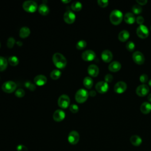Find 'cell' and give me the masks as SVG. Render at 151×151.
<instances>
[{"label":"cell","instance_id":"cell-1","mask_svg":"<svg viewBox=\"0 0 151 151\" xmlns=\"http://www.w3.org/2000/svg\"><path fill=\"white\" fill-rule=\"evenodd\" d=\"M53 62L58 69H62L66 67L67 65V60L62 54L56 53L53 56Z\"/></svg>","mask_w":151,"mask_h":151},{"label":"cell","instance_id":"cell-2","mask_svg":"<svg viewBox=\"0 0 151 151\" xmlns=\"http://www.w3.org/2000/svg\"><path fill=\"white\" fill-rule=\"evenodd\" d=\"M110 20L113 25H119L123 20V14L118 10L112 11L110 14Z\"/></svg>","mask_w":151,"mask_h":151},{"label":"cell","instance_id":"cell-3","mask_svg":"<svg viewBox=\"0 0 151 151\" xmlns=\"http://www.w3.org/2000/svg\"><path fill=\"white\" fill-rule=\"evenodd\" d=\"M89 95V92L87 90L84 89H80L76 92L75 99L77 103H83L87 100Z\"/></svg>","mask_w":151,"mask_h":151},{"label":"cell","instance_id":"cell-4","mask_svg":"<svg viewBox=\"0 0 151 151\" xmlns=\"http://www.w3.org/2000/svg\"><path fill=\"white\" fill-rule=\"evenodd\" d=\"M17 88V84L13 81H6L2 86L1 89L3 91L7 93H11L14 92Z\"/></svg>","mask_w":151,"mask_h":151},{"label":"cell","instance_id":"cell-5","mask_svg":"<svg viewBox=\"0 0 151 151\" xmlns=\"http://www.w3.org/2000/svg\"><path fill=\"white\" fill-rule=\"evenodd\" d=\"M70 103V97L66 95H61L58 99V105L61 109H67L69 106Z\"/></svg>","mask_w":151,"mask_h":151},{"label":"cell","instance_id":"cell-6","mask_svg":"<svg viewBox=\"0 0 151 151\" xmlns=\"http://www.w3.org/2000/svg\"><path fill=\"white\" fill-rule=\"evenodd\" d=\"M23 8L24 11L28 13H34L37 10V4L34 1H26L23 4Z\"/></svg>","mask_w":151,"mask_h":151},{"label":"cell","instance_id":"cell-7","mask_svg":"<svg viewBox=\"0 0 151 151\" xmlns=\"http://www.w3.org/2000/svg\"><path fill=\"white\" fill-rule=\"evenodd\" d=\"M76 17L75 14L70 10L67 11L64 14V16H63L64 21H65V22L68 24H73L76 20Z\"/></svg>","mask_w":151,"mask_h":151},{"label":"cell","instance_id":"cell-8","mask_svg":"<svg viewBox=\"0 0 151 151\" xmlns=\"http://www.w3.org/2000/svg\"><path fill=\"white\" fill-rule=\"evenodd\" d=\"M96 90H97V92L101 94L105 93L106 92H107L109 89V85L106 83V81H99L98 82L95 86Z\"/></svg>","mask_w":151,"mask_h":151},{"label":"cell","instance_id":"cell-9","mask_svg":"<svg viewBox=\"0 0 151 151\" xmlns=\"http://www.w3.org/2000/svg\"><path fill=\"white\" fill-rule=\"evenodd\" d=\"M136 34L141 38H146L148 37L149 31L146 26L144 25H141L136 30Z\"/></svg>","mask_w":151,"mask_h":151},{"label":"cell","instance_id":"cell-10","mask_svg":"<svg viewBox=\"0 0 151 151\" xmlns=\"http://www.w3.org/2000/svg\"><path fill=\"white\" fill-rule=\"evenodd\" d=\"M81 58L85 61H91L96 58V54L93 50H88L82 53Z\"/></svg>","mask_w":151,"mask_h":151},{"label":"cell","instance_id":"cell-11","mask_svg":"<svg viewBox=\"0 0 151 151\" xmlns=\"http://www.w3.org/2000/svg\"><path fill=\"white\" fill-rule=\"evenodd\" d=\"M149 92V88L148 87V86L145 84L139 85L136 90V93L137 95L141 97L145 96L146 95H148Z\"/></svg>","mask_w":151,"mask_h":151},{"label":"cell","instance_id":"cell-12","mask_svg":"<svg viewBox=\"0 0 151 151\" xmlns=\"http://www.w3.org/2000/svg\"><path fill=\"white\" fill-rule=\"evenodd\" d=\"M80 139V136L77 132L73 131L68 135V141L72 145H76Z\"/></svg>","mask_w":151,"mask_h":151},{"label":"cell","instance_id":"cell-13","mask_svg":"<svg viewBox=\"0 0 151 151\" xmlns=\"http://www.w3.org/2000/svg\"><path fill=\"white\" fill-rule=\"evenodd\" d=\"M126 89H127V84L125 82L122 81L116 83L114 87L115 92L119 94L124 93Z\"/></svg>","mask_w":151,"mask_h":151},{"label":"cell","instance_id":"cell-14","mask_svg":"<svg viewBox=\"0 0 151 151\" xmlns=\"http://www.w3.org/2000/svg\"><path fill=\"white\" fill-rule=\"evenodd\" d=\"M132 58L135 63L138 64H142L145 62L144 55L139 51L134 53L132 55Z\"/></svg>","mask_w":151,"mask_h":151},{"label":"cell","instance_id":"cell-15","mask_svg":"<svg viewBox=\"0 0 151 151\" xmlns=\"http://www.w3.org/2000/svg\"><path fill=\"white\" fill-rule=\"evenodd\" d=\"M66 117V114L61 109H58L56 111L53 115V118L54 121L59 122L63 120Z\"/></svg>","mask_w":151,"mask_h":151},{"label":"cell","instance_id":"cell-16","mask_svg":"<svg viewBox=\"0 0 151 151\" xmlns=\"http://www.w3.org/2000/svg\"><path fill=\"white\" fill-rule=\"evenodd\" d=\"M34 81L36 85L38 86H42L46 84L47 81V79L45 76L42 74H40L37 75L34 77Z\"/></svg>","mask_w":151,"mask_h":151},{"label":"cell","instance_id":"cell-17","mask_svg":"<svg viewBox=\"0 0 151 151\" xmlns=\"http://www.w3.org/2000/svg\"><path fill=\"white\" fill-rule=\"evenodd\" d=\"M102 60L105 63H109L112 61L113 58L112 53L108 50H104L101 54Z\"/></svg>","mask_w":151,"mask_h":151},{"label":"cell","instance_id":"cell-18","mask_svg":"<svg viewBox=\"0 0 151 151\" xmlns=\"http://www.w3.org/2000/svg\"><path fill=\"white\" fill-rule=\"evenodd\" d=\"M88 72L90 76L95 77H97L99 73V69L95 64H91L88 67Z\"/></svg>","mask_w":151,"mask_h":151},{"label":"cell","instance_id":"cell-19","mask_svg":"<svg viewBox=\"0 0 151 151\" xmlns=\"http://www.w3.org/2000/svg\"><path fill=\"white\" fill-rule=\"evenodd\" d=\"M124 20L127 24H133L135 22L136 18L133 13H127L124 16Z\"/></svg>","mask_w":151,"mask_h":151},{"label":"cell","instance_id":"cell-20","mask_svg":"<svg viewBox=\"0 0 151 151\" xmlns=\"http://www.w3.org/2000/svg\"><path fill=\"white\" fill-rule=\"evenodd\" d=\"M108 69L112 72H117L121 69V64L119 61H114L109 64Z\"/></svg>","mask_w":151,"mask_h":151},{"label":"cell","instance_id":"cell-21","mask_svg":"<svg viewBox=\"0 0 151 151\" xmlns=\"http://www.w3.org/2000/svg\"><path fill=\"white\" fill-rule=\"evenodd\" d=\"M141 111L143 114H148L151 111V104L149 102H143L140 107Z\"/></svg>","mask_w":151,"mask_h":151},{"label":"cell","instance_id":"cell-22","mask_svg":"<svg viewBox=\"0 0 151 151\" xmlns=\"http://www.w3.org/2000/svg\"><path fill=\"white\" fill-rule=\"evenodd\" d=\"M39 13L42 15H47L50 12L49 7L46 4H41L38 7Z\"/></svg>","mask_w":151,"mask_h":151},{"label":"cell","instance_id":"cell-23","mask_svg":"<svg viewBox=\"0 0 151 151\" xmlns=\"http://www.w3.org/2000/svg\"><path fill=\"white\" fill-rule=\"evenodd\" d=\"M31 33L30 30L27 27H23L21 28L19 30V37L22 38H26L28 37Z\"/></svg>","mask_w":151,"mask_h":151},{"label":"cell","instance_id":"cell-24","mask_svg":"<svg viewBox=\"0 0 151 151\" xmlns=\"http://www.w3.org/2000/svg\"><path fill=\"white\" fill-rule=\"evenodd\" d=\"M129 37H130V34L127 30L121 31L118 35V38L122 42L126 41L129 39Z\"/></svg>","mask_w":151,"mask_h":151},{"label":"cell","instance_id":"cell-25","mask_svg":"<svg viewBox=\"0 0 151 151\" xmlns=\"http://www.w3.org/2000/svg\"><path fill=\"white\" fill-rule=\"evenodd\" d=\"M130 141L131 143L135 146H138L141 145L142 142V140L141 138L138 135H133L131 136L130 139Z\"/></svg>","mask_w":151,"mask_h":151},{"label":"cell","instance_id":"cell-26","mask_svg":"<svg viewBox=\"0 0 151 151\" xmlns=\"http://www.w3.org/2000/svg\"><path fill=\"white\" fill-rule=\"evenodd\" d=\"M83 85L86 88L90 89L93 85V81L90 77H86L83 80Z\"/></svg>","mask_w":151,"mask_h":151},{"label":"cell","instance_id":"cell-27","mask_svg":"<svg viewBox=\"0 0 151 151\" xmlns=\"http://www.w3.org/2000/svg\"><path fill=\"white\" fill-rule=\"evenodd\" d=\"M8 66L7 60L2 56H0V72L4 71Z\"/></svg>","mask_w":151,"mask_h":151},{"label":"cell","instance_id":"cell-28","mask_svg":"<svg viewBox=\"0 0 151 151\" xmlns=\"http://www.w3.org/2000/svg\"><path fill=\"white\" fill-rule=\"evenodd\" d=\"M8 62L10 63V64L12 66H17L19 63V60L17 57L13 56H10L8 59Z\"/></svg>","mask_w":151,"mask_h":151},{"label":"cell","instance_id":"cell-29","mask_svg":"<svg viewBox=\"0 0 151 151\" xmlns=\"http://www.w3.org/2000/svg\"><path fill=\"white\" fill-rule=\"evenodd\" d=\"M61 76V72L59 70H53L50 73V77L53 80H57Z\"/></svg>","mask_w":151,"mask_h":151},{"label":"cell","instance_id":"cell-30","mask_svg":"<svg viewBox=\"0 0 151 151\" xmlns=\"http://www.w3.org/2000/svg\"><path fill=\"white\" fill-rule=\"evenodd\" d=\"M71 8L74 11H80L82 9V4L79 1H75L72 4Z\"/></svg>","mask_w":151,"mask_h":151},{"label":"cell","instance_id":"cell-31","mask_svg":"<svg viewBox=\"0 0 151 151\" xmlns=\"http://www.w3.org/2000/svg\"><path fill=\"white\" fill-rule=\"evenodd\" d=\"M86 46H87V42L84 40H80L76 44V49L78 50H83L84 49Z\"/></svg>","mask_w":151,"mask_h":151},{"label":"cell","instance_id":"cell-32","mask_svg":"<svg viewBox=\"0 0 151 151\" xmlns=\"http://www.w3.org/2000/svg\"><path fill=\"white\" fill-rule=\"evenodd\" d=\"M132 10L135 14H140L142 12V8L141 6L137 4H135L132 7Z\"/></svg>","mask_w":151,"mask_h":151},{"label":"cell","instance_id":"cell-33","mask_svg":"<svg viewBox=\"0 0 151 151\" xmlns=\"http://www.w3.org/2000/svg\"><path fill=\"white\" fill-rule=\"evenodd\" d=\"M126 47L129 51H133L135 48V45L133 41H129L126 43Z\"/></svg>","mask_w":151,"mask_h":151},{"label":"cell","instance_id":"cell-34","mask_svg":"<svg viewBox=\"0 0 151 151\" xmlns=\"http://www.w3.org/2000/svg\"><path fill=\"white\" fill-rule=\"evenodd\" d=\"M15 39L13 37H10L7 40V46L9 49H12L15 45Z\"/></svg>","mask_w":151,"mask_h":151},{"label":"cell","instance_id":"cell-35","mask_svg":"<svg viewBox=\"0 0 151 151\" xmlns=\"http://www.w3.org/2000/svg\"><path fill=\"white\" fill-rule=\"evenodd\" d=\"M25 86L26 88H27L30 91H34L36 89L35 86L34 84H33L31 82H30L29 81L25 83Z\"/></svg>","mask_w":151,"mask_h":151},{"label":"cell","instance_id":"cell-36","mask_svg":"<svg viewBox=\"0 0 151 151\" xmlns=\"http://www.w3.org/2000/svg\"><path fill=\"white\" fill-rule=\"evenodd\" d=\"M15 95L18 97H23L25 95V91L23 89H19L15 91Z\"/></svg>","mask_w":151,"mask_h":151},{"label":"cell","instance_id":"cell-37","mask_svg":"<svg viewBox=\"0 0 151 151\" xmlns=\"http://www.w3.org/2000/svg\"><path fill=\"white\" fill-rule=\"evenodd\" d=\"M69 109L73 113H76L79 112V106L76 104H72L70 106Z\"/></svg>","mask_w":151,"mask_h":151},{"label":"cell","instance_id":"cell-38","mask_svg":"<svg viewBox=\"0 0 151 151\" xmlns=\"http://www.w3.org/2000/svg\"><path fill=\"white\" fill-rule=\"evenodd\" d=\"M97 3L100 7L104 8L108 6L109 1L107 0H98Z\"/></svg>","mask_w":151,"mask_h":151},{"label":"cell","instance_id":"cell-39","mask_svg":"<svg viewBox=\"0 0 151 151\" xmlns=\"http://www.w3.org/2000/svg\"><path fill=\"white\" fill-rule=\"evenodd\" d=\"M113 79V77L111 74H107L104 77V80L106 83H111Z\"/></svg>","mask_w":151,"mask_h":151},{"label":"cell","instance_id":"cell-40","mask_svg":"<svg viewBox=\"0 0 151 151\" xmlns=\"http://www.w3.org/2000/svg\"><path fill=\"white\" fill-rule=\"evenodd\" d=\"M139 80H140L141 82H142V83H146L148 80V76L145 74H143L140 76Z\"/></svg>","mask_w":151,"mask_h":151},{"label":"cell","instance_id":"cell-41","mask_svg":"<svg viewBox=\"0 0 151 151\" xmlns=\"http://www.w3.org/2000/svg\"><path fill=\"white\" fill-rule=\"evenodd\" d=\"M17 151H28V149L23 145H18L17 146Z\"/></svg>","mask_w":151,"mask_h":151},{"label":"cell","instance_id":"cell-42","mask_svg":"<svg viewBox=\"0 0 151 151\" xmlns=\"http://www.w3.org/2000/svg\"><path fill=\"white\" fill-rule=\"evenodd\" d=\"M136 23L138 24H139L140 26L143 25V23H144V18L142 16H138L136 18Z\"/></svg>","mask_w":151,"mask_h":151},{"label":"cell","instance_id":"cell-43","mask_svg":"<svg viewBox=\"0 0 151 151\" xmlns=\"http://www.w3.org/2000/svg\"><path fill=\"white\" fill-rule=\"evenodd\" d=\"M136 2L139 6H144L148 3L147 0H137Z\"/></svg>","mask_w":151,"mask_h":151},{"label":"cell","instance_id":"cell-44","mask_svg":"<svg viewBox=\"0 0 151 151\" xmlns=\"http://www.w3.org/2000/svg\"><path fill=\"white\" fill-rule=\"evenodd\" d=\"M89 95L90 96H92V97H94V96H96V92H95V90H91V91H90V92L89 93Z\"/></svg>","mask_w":151,"mask_h":151},{"label":"cell","instance_id":"cell-45","mask_svg":"<svg viewBox=\"0 0 151 151\" xmlns=\"http://www.w3.org/2000/svg\"><path fill=\"white\" fill-rule=\"evenodd\" d=\"M148 99L149 102H151V93L150 95H149V96H148Z\"/></svg>","mask_w":151,"mask_h":151},{"label":"cell","instance_id":"cell-46","mask_svg":"<svg viewBox=\"0 0 151 151\" xmlns=\"http://www.w3.org/2000/svg\"><path fill=\"white\" fill-rule=\"evenodd\" d=\"M71 1L70 0H69V1H63V0H62V3H65V4H67V3H70Z\"/></svg>","mask_w":151,"mask_h":151},{"label":"cell","instance_id":"cell-47","mask_svg":"<svg viewBox=\"0 0 151 151\" xmlns=\"http://www.w3.org/2000/svg\"><path fill=\"white\" fill-rule=\"evenodd\" d=\"M149 84L150 86H151V79L149 81Z\"/></svg>","mask_w":151,"mask_h":151},{"label":"cell","instance_id":"cell-48","mask_svg":"<svg viewBox=\"0 0 151 151\" xmlns=\"http://www.w3.org/2000/svg\"><path fill=\"white\" fill-rule=\"evenodd\" d=\"M0 47H1V43H0Z\"/></svg>","mask_w":151,"mask_h":151},{"label":"cell","instance_id":"cell-49","mask_svg":"<svg viewBox=\"0 0 151 151\" xmlns=\"http://www.w3.org/2000/svg\"><path fill=\"white\" fill-rule=\"evenodd\" d=\"M150 29H151V26H150Z\"/></svg>","mask_w":151,"mask_h":151}]
</instances>
